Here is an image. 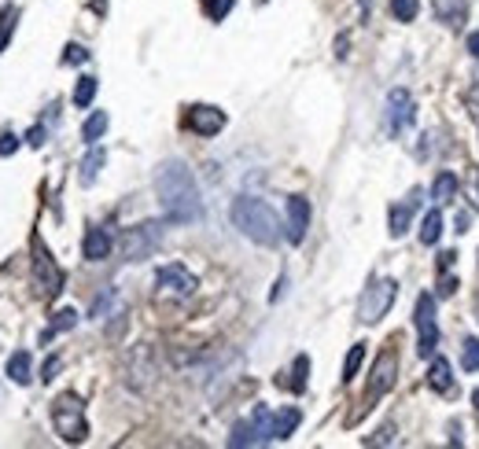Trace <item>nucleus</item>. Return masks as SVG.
I'll list each match as a JSON object with an SVG mask.
<instances>
[{
  "label": "nucleus",
  "instance_id": "nucleus-20",
  "mask_svg": "<svg viewBox=\"0 0 479 449\" xmlns=\"http://www.w3.org/2000/svg\"><path fill=\"white\" fill-rule=\"evenodd\" d=\"M8 379L19 383V387H30V379H34V358H30V350H15L8 358Z\"/></svg>",
  "mask_w": 479,
  "mask_h": 449
},
{
  "label": "nucleus",
  "instance_id": "nucleus-41",
  "mask_svg": "<svg viewBox=\"0 0 479 449\" xmlns=\"http://www.w3.org/2000/svg\"><path fill=\"white\" fill-rule=\"evenodd\" d=\"M347 48H350V37L340 33V37H336V55H340V60H347Z\"/></svg>",
  "mask_w": 479,
  "mask_h": 449
},
{
  "label": "nucleus",
  "instance_id": "nucleus-25",
  "mask_svg": "<svg viewBox=\"0 0 479 449\" xmlns=\"http://www.w3.org/2000/svg\"><path fill=\"white\" fill-rule=\"evenodd\" d=\"M15 26H19V8H5V12H0V52L12 44Z\"/></svg>",
  "mask_w": 479,
  "mask_h": 449
},
{
  "label": "nucleus",
  "instance_id": "nucleus-21",
  "mask_svg": "<svg viewBox=\"0 0 479 449\" xmlns=\"http://www.w3.org/2000/svg\"><path fill=\"white\" fill-rule=\"evenodd\" d=\"M457 188H461L457 174H450V170H439V174H436V181H432V203H436V206L450 203V199L457 196Z\"/></svg>",
  "mask_w": 479,
  "mask_h": 449
},
{
  "label": "nucleus",
  "instance_id": "nucleus-30",
  "mask_svg": "<svg viewBox=\"0 0 479 449\" xmlns=\"http://www.w3.org/2000/svg\"><path fill=\"white\" fill-rule=\"evenodd\" d=\"M461 368L465 372H479V339H465L461 343Z\"/></svg>",
  "mask_w": 479,
  "mask_h": 449
},
{
  "label": "nucleus",
  "instance_id": "nucleus-11",
  "mask_svg": "<svg viewBox=\"0 0 479 449\" xmlns=\"http://www.w3.org/2000/svg\"><path fill=\"white\" fill-rule=\"evenodd\" d=\"M413 119H417V103H413L409 89H391L388 92V133L391 137L406 133L413 126Z\"/></svg>",
  "mask_w": 479,
  "mask_h": 449
},
{
  "label": "nucleus",
  "instance_id": "nucleus-32",
  "mask_svg": "<svg viewBox=\"0 0 479 449\" xmlns=\"http://www.w3.org/2000/svg\"><path fill=\"white\" fill-rule=\"evenodd\" d=\"M63 63H67V67L89 63V48H85V44H67V48H63Z\"/></svg>",
  "mask_w": 479,
  "mask_h": 449
},
{
  "label": "nucleus",
  "instance_id": "nucleus-3",
  "mask_svg": "<svg viewBox=\"0 0 479 449\" xmlns=\"http://www.w3.org/2000/svg\"><path fill=\"white\" fill-rule=\"evenodd\" d=\"M52 427L56 435L71 445L89 438V420H85V402L74 395V390H63V395L52 402Z\"/></svg>",
  "mask_w": 479,
  "mask_h": 449
},
{
  "label": "nucleus",
  "instance_id": "nucleus-9",
  "mask_svg": "<svg viewBox=\"0 0 479 449\" xmlns=\"http://www.w3.org/2000/svg\"><path fill=\"white\" fill-rule=\"evenodd\" d=\"M413 320H417V354L420 358H432L436 347H439V324H436V299L428 291L417 299Z\"/></svg>",
  "mask_w": 479,
  "mask_h": 449
},
{
  "label": "nucleus",
  "instance_id": "nucleus-42",
  "mask_svg": "<svg viewBox=\"0 0 479 449\" xmlns=\"http://www.w3.org/2000/svg\"><path fill=\"white\" fill-rule=\"evenodd\" d=\"M454 258H457V254H454V251H443V254H439V269H443V272H446V269H450V265H454Z\"/></svg>",
  "mask_w": 479,
  "mask_h": 449
},
{
  "label": "nucleus",
  "instance_id": "nucleus-15",
  "mask_svg": "<svg viewBox=\"0 0 479 449\" xmlns=\"http://www.w3.org/2000/svg\"><path fill=\"white\" fill-rule=\"evenodd\" d=\"M299 424H302V413H299L295 406H288V409L273 413V424H270V442H284V438H292Z\"/></svg>",
  "mask_w": 479,
  "mask_h": 449
},
{
  "label": "nucleus",
  "instance_id": "nucleus-14",
  "mask_svg": "<svg viewBox=\"0 0 479 449\" xmlns=\"http://www.w3.org/2000/svg\"><path fill=\"white\" fill-rule=\"evenodd\" d=\"M81 254H85V262H103V258L111 254V233L103 229V224H92V229L85 233Z\"/></svg>",
  "mask_w": 479,
  "mask_h": 449
},
{
  "label": "nucleus",
  "instance_id": "nucleus-39",
  "mask_svg": "<svg viewBox=\"0 0 479 449\" xmlns=\"http://www.w3.org/2000/svg\"><path fill=\"white\" fill-rule=\"evenodd\" d=\"M454 291H457V280H454V276H443V280H439V295L450 299Z\"/></svg>",
  "mask_w": 479,
  "mask_h": 449
},
{
  "label": "nucleus",
  "instance_id": "nucleus-34",
  "mask_svg": "<svg viewBox=\"0 0 479 449\" xmlns=\"http://www.w3.org/2000/svg\"><path fill=\"white\" fill-rule=\"evenodd\" d=\"M60 365H63V358H60V354H52V358H48V361L41 365V383H52V379H56Z\"/></svg>",
  "mask_w": 479,
  "mask_h": 449
},
{
  "label": "nucleus",
  "instance_id": "nucleus-8",
  "mask_svg": "<svg viewBox=\"0 0 479 449\" xmlns=\"http://www.w3.org/2000/svg\"><path fill=\"white\" fill-rule=\"evenodd\" d=\"M395 383H398V354L388 347L377 361H372V372H369V387H365L361 409H372V406H377Z\"/></svg>",
  "mask_w": 479,
  "mask_h": 449
},
{
  "label": "nucleus",
  "instance_id": "nucleus-31",
  "mask_svg": "<svg viewBox=\"0 0 479 449\" xmlns=\"http://www.w3.org/2000/svg\"><path fill=\"white\" fill-rule=\"evenodd\" d=\"M203 8H206V19H210V23H222V19L236 8V0H206Z\"/></svg>",
  "mask_w": 479,
  "mask_h": 449
},
{
  "label": "nucleus",
  "instance_id": "nucleus-6",
  "mask_svg": "<svg viewBox=\"0 0 479 449\" xmlns=\"http://www.w3.org/2000/svg\"><path fill=\"white\" fill-rule=\"evenodd\" d=\"M163 229H167V221H140L133 229H126L122 236L126 262H148L158 251V244H163Z\"/></svg>",
  "mask_w": 479,
  "mask_h": 449
},
{
  "label": "nucleus",
  "instance_id": "nucleus-19",
  "mask_svg": "<svg viewBox=\"0 0 479 449\" xmlns=\"http://www.w3.org/2000/svg\"><path fill=\"white\" fill-rule=\"evenodd\" d=\"M432 12H436L439 23H446V26H461L465 15H468V5H465V0H432Z\"/></svg>",
  "mask_w": 479,
  "mask_h": 449
},
{
  "label": "nucleus",
  "instance_id": "nucleus-44",
  "mask_svg": "<svg viewBox=\"0 0 479 449\" xmlns=\"http://www.w3.org/2000/svg\"><path fill=\"white\" fill-rule=\"evenodd\" d=\"M372 5H377V0H361V19H369V15H372Z\"/></svg>",
  "mask_w": 479,
  "mask_h": 449
},
{
  "label": "nucleus",
  "instance_id": "nucleus-18",
  "mask_svg": "<svg viewBox=\"0 0 479 449\" xmlns=\"http://www.w3.org/2000/svg\"><path fill=\"white\" fill-rule=\"evenodd\" d=\"M74 324H78V310H74V306H63V310H56V313H52V324L41 331V343H52V339H56V335L71 331Z\"/></svg>",
  "mask_w": 479,
  "mask_h": 449
},
{
  "label": "nucleus",
  "instance_id": "nucleus-24",
  "mask_svg": "<svg viewBox=\"0 0 479 449\" xmlns=\"http://www.w3.org/2000/svg\"><path fill=\"white\" fill-rule=\"evenodd\" d=\"M96 89H100V81L92 78V74H81L78 78V85H74V107H92V100H96Z\"/></svg>",
  "mask_w": 479,
  "mask_h": 449
},
{
  "label": "nucleus",
  "instance_id": "nucleus-36",
  "mask_svg": "<svg viewBox=\"0 0 479 449\" xmlns=\"http://www.w3.org/2000/svg\"><path fill=\"white\" fill-rule=\"evenodd\" d=\"M19 144H23V137H15V133H5V137H0V158L15 155V151H19Z\"/></svg>",
  "mask_w": 479,
  "mask_h": 449
},
{
  "label": "nucleus",
  "instance_id": "nucleus-29",
  "mask_svg": "<svg viewBox=\"0 0 479 449\" xmlns=\"http://www.w3.org/2000/svg\"><path fill=\"white\" fill-rule=\"evenodd\" d=\"M391 15L398 23H413L420 15V0H391Z\"/></svg>",
  "mask_w": 479,
  "mask_h": 449
},
{
  "label": "nucleus",
  "instance_id": "nucleus-22",
  "mask_svg": "<svg viewBox=\"0 0 479 449\" xmlns=\"http://www.w3.org/2000/svg\"><path fill=\"white\" fill-rule=\"evenodd\" d=\"M439 236H443V214L439 210H428V214H424V221H420V244L424 247H436Z\"/></svg>",
  "mask_w": 479,
  "mask_h": 449
},
{
  "label": "nucleus",
  "instance_id": "nucleus-28",
  "mask_svg": "<svg viewBox=\"0 0 479 449\" xmlns=\"http://www.w3.org/2000/svg\"><path fill=\"white\" fill-rule=\"evenodd\" d=\"M229 445H233V449H244V445H258V435H254L251 420H240V424L233 427V435H229Z\"/></svg>",
  "mask_w": 479,
  "mask_h": 449
},
{
  "label": "nucleus",
  "instance_id": "nucleus-1",
  "mask_svg": "<svg viewBox=\"0 0 479 449\" xmlns=\"http://www.w3.org/2000/svg\"><path fill=\"white\" fill-rule=\"evenodd\" d=\"M155 196L170 224H196L203 217V199L196 188L192 170L181 158H167L155 174Z\"/></svg>",
  "mask_w": 479,
  "mask_h": 449
},
{
  "label": "nucleus",
  "instance_id": "nucleus-16",
  "mask_svg": "<svg viewBox=\"0 0 479 449\" xmlns=\"http://www.w3.org/2000/svg\"><path fill=\"white\" fill-rule=\"evenodd\" d=\"M428 387L436 390V395H446V390L454 387V368H450V361L439 358V354L428 358Z\"/></svg>",
  "mask_w": 479,
  "mask_h": 449
},
{
  "label": "nucleus",
  "instance_id": "nucleus-45",
  "mask_svg": "<svg viewBox=\"0 0 479 449\" xmlns=\"http://www.w3.org/2000/svg\"><path fill=\"white\" fill-rule=\"evenodd\" d=\"M457 431H461V424H457V420H454V424H450V442H454V445H457V442H461V435H457Z\"/></svg>",
  "mask_w": 479,
  "mask_h": 449
},
{
  "label": "nucleus",
  "instance_id": "nucleus-38",
  "mask_svg": "<svg viewBox=\"0 0 479 449\" xmlns=\"http://www.w3.org/2000/svg\"><path fill=\"white\" fill-rule=\"evenodd\" d=\"M44 137H48V129H44V126H34V129L26 133V144H30V148H41V144H44Z\"/></svg>",
  "mask_w": 479,
  "mask_h": 449
},
{
  "label": "nucleus",
  "instance_id": "nucleus-4",
  "mask_svg": "<svg viewBox=\"0 0 479 449\" xmlns=\"http://www.w3.org/2000/svg\"><path fill=\"white\" fill-rule=\"evenodd\" d=\"M63 284H67V276L63 269L56 265V258H52V251L44 247L41 236H34V288L44 302H56L63 295Z\"/></svg>",
  "mask_w": 479,
  "mask_h": 449
},
{
  "label": "nucleus",
  "instance_id": "nucleus-33",
  "mask_svg": "<svg viewBox=\"0 0 479 449\" xmlns=\"http://www.w3.org/2000/svg\"><path fill=\"white\" fill-rule=\"evenodd\" d=\"M111 299H115V288H108L96 302H92V320H103V313L111 310Z\"/></svg>",
  "mask_w": 479,
  "mask_h": 449
},
{
  "label": "nucleus",
  "instance_id": "nucleus-2",
  "mask_svg": "<svg viewBox=\"0 0 479 449\" xmlns=\"http://www.w3.org/2000/svg\"><path fill=\"white\" fill-rule=\"evenodd\" d=\"M233 224L258 247H277L284 236V224L273 214V206L265 199H254V196H240L233 203Z\"/></svg>",
  "mask_w": 479,
  "mask_h": 449
},
{
  "label": "nucleus",
  "instance_id": "nucleus-40",
  "mask_svg": "<svg viewBox=\"0 0 479 449\" xmlns=\"http://www.w3.org/2000/svg\"><path fill=\"white\" fill-rule=\"evenodd\" d=\"M465 48L472 52V60H479V30H472V33H468V41H465Z\"/></svg>",
  "mask_w": 479,
  "mask_h": 449
},
{
  "label": "nucleus",
  "instance_id": "nucleus-10",
  "mask_svg": "<svg viewBox=\"0 0 479 449\" xmlns=\"http://www.w3.org/2000/svg\"><path fill=\"white\" fill-rule=\"evenodd\" d=\"M225 110L222 107H215V103H192L188 107V115H185V126L196 133V137H218L222 129H225Z\"/></svg>",
  "mask_w": 479,
  "mask_h": 449
},
{
  "label": "nucleus",
  "instance_id": "nucleus-23",
  "mask_svg": "<svg viewBox=\"0 0 479 449\" xmlns=\"http://www.w3.org/2000/svg\"><path fill=\"white\" fill-rule=\"evenodd\" d=\"M108 110H92V115L85 119V126H81V137H85V144H96L103 133H108Z\"/></svg>",
  "mask_w": 479,
  "mask_h": 449
},
{
  "label": "nucleus",
  "instance_id": "nucleus-35",
  "mask_svg": "<svg viewBox=\"0 0 479 449\" xmlns=\"http://www.w3.org/2000/svg\"><path fill=\"white\" fill-rule=\"evenodd\" d=\"M395 442V424H384L372 438H365V445H391Z\"/></svg>",
  "mask_w": 479,
  "mask_h": 449
},
{
  "label": "nucleus",
  "instance_id": "nucleus-26",
  "mask_svg": "<svg viewBox=\"0 0 479 449\" xmlns=\"http://www.w3.org/2000/svg\"><path fill=\"white\" fill-rule=\"evenodd\" d=\"M306 379H310V358L299 354V358L292 361V379H288V387L295 390V395H302V390H306Z\"/></svg>",
  "mask_w": 479,
  "mask_h": 449
},
{
  "label": "nucleus",
  "instance_id": "nucleus-47",
  "mask_svg": "<svg viewBox=\"0 0 479 449\" xmlns=\"http://www.w3.org/2000/svg\"><path fill=\"white\" fill-rule=\"evenodd\" d=\"M472 402H475V409H479V390H475V395H472Z\"/></svg>",
  "mask_w": 479,
  "mask_h": 449
},
{
  "label": "nucleus",
  "instance_id": "nucleus-5",
  "mask_svg": "<svg viewBox=\"0 0 479 449\" xmlns=\"http://www.w3.org/2000/svg\"><path fill=\"white\" fill-rule=\"evenodd\" d=\"M196 288H199L196 272H188L181 262H170L155 272V299H163V302H188Z\"/></svg>",
  "mask_w": 479,
  "mask_h": 449
},
{
  "label": "nucleus",
  "instance_id": "nucleus-13",
  "mask_svg": "<svg viewBox=\"0 0 479 449\" xmlns=\"http://www.w3.org/2000/svg\"><path fill=\"white\" fill-rule=\"evenodd\" d=\"M420 206V188H413L402 203H395L391 206V217H388V233L395 236V240H402L406 233H409V221H413V210Z\"/></svg>",
  "mask_w": 479,
  "mask_h": 449
},
{
  "label": "nucleus",
  "instance_id": "nucleus-37",
  "mask_svg": "<svg viewBox=\"0 0 479 449\" xmlns=\"http://www.w3.org/2000/svg\"><path fill=\"white\" fill-rule=\"evenodd\" d=\"M465 103H468V115L472 119H479V78L472 81V89L465 92Z\"/></svg>",
  "mask_w": 479,
  "mask_h": 449
},
{
  "label": "nucleus",
  "instance_id": "nucleus-7",
  "mask_svg": "<svg viewBox=\"0 0 479 449\" xmlns=\"http://www.w3.org/2000/svg\"><path fill=\"white\" fill-rule=\"evenodd\" d=\"M395 295H398V284L391 276L372 280V284L365 288V295H361V302H358V320L361 324H380L388 317V310L395 306Z\"/></svg>",
  "mask_w": 479,
  "mask_h": 449
},
{
  "label": "nucleus",
  "instance_id": "nucleus-43",
  "mask_svg": "<svg viewBox=\"0 0 479 449\" xmlns=\"http://www.w3.org/2000/svg\"><path fill=\"white\" fill-rule=\"evenodd\" d=\"M468 221H472V217H468L465 210H461V214L454 217V224H457V233H468Z\"/></svg>",
  "mask_w": 479,
  "mask_h": 449
},
{
  "label": "nucleus",
  "instance_id": "nucleus-12",
  "mask_svg": "<svg viewBox=\"0 0 479 449\" xmlns=\"http://www.w3.org/2000/svg\"><path fill=\"white\" fill-rule=\"evenodd\" d=\"M306 229H310V199L306 196H292L288 206H284V240L299 247L306 240Z\"/></svg>",
  "mask_w": 479,
  "mask_h": 449
},
{
  "label": "nucleus",
  "instance_id": "nucleus-46",
  "mask_svg": "<svg viewBox=\"0 0 479 449\" xmlns=\"http://www.w3.org/2000/svg\"><path fill=\"white\" fill-rule=\"evenodd\" d=\"M92 8H96V12H103V0H92Z\"/></svg>",
  "mask_w": 479,
  "mask_h": 449
},
{
  "label": "nucleus",
  "instance_id": "nucleus-17",
  "mask_svg": "<svg viewBox=\"0 0 479 449\" xmlns=\"http://www.w3.org/2000/svg\"><path fill=\"white\" fill-rule=\"evenodd\" d=\"M103 162H108V151H103L100 144H89V155L81 158V166H78V181L89 188V185H96V177H100V170H103Z\"/></svg>",
  "mask_w": 479,
  "mask_h": 449
},
{
  "label": "nucleus",
  "instance_id": "nucleus-27",
  "mask_svg": "<svg viewBox=\"0 0 479 449\" xmlns=\"http://www.w3.org/2000/svg\"><path fill=\"white\" fill-rule=\"evenodd\" d=\"M361 361H365V343H354L350 350H347V358H343V383H350L354 376H358V368H361Z\"/></svg>",
  "mask_w": 479,
  "mask_h": 449
}]
</instances>
